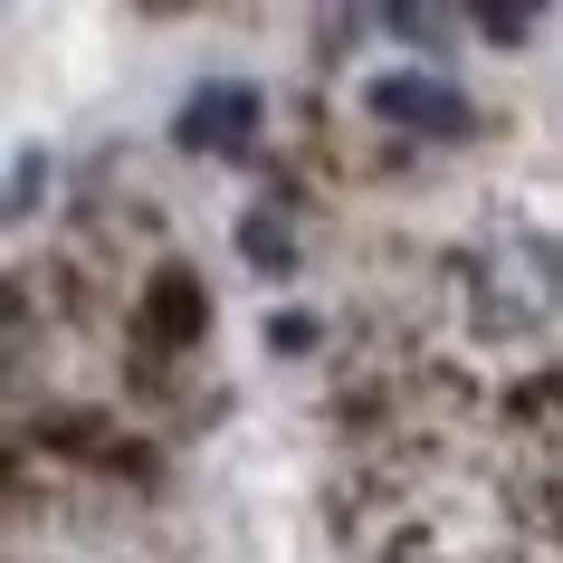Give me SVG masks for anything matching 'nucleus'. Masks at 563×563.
Instances as JSON below:
<instances>
[{"instance_id":"nucleus-1","label":"nucleus","mask_w":563,"mask_h":563,"mask_svg":"<svg viewBox=\"0 0 563 563\" xmlns=\"http://www.w3.org/2000/svg\"><path fill=\"white\" fill-rule=\"evenodd\" d=\"M363 106L391 124H411V134H468V96L449 87V77H420V67H401V77H373L363 87Z\"/></svg>"},{"instance_id":"nucleus-2","label":"nucleus","mask_w":563,"mask_h":563,"mask_svg":"<svg viewBox=\"0 0 563 563\" xmlns=\"http://www.w3.org/2000/svg\"><path fill=\"white\" fill-rule=\"evenodd\" d=\"M249 124H258V96L249 87H201L181 106V153H249Z\"/></svg>"}]
</instances>
